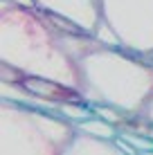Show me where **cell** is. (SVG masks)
<instances>
[{"label": "cell", "instance_id": "ba28073f", "mask_svg": "<svg viewBox=\"0 0 153 155\" xmlns=\"http://www.w3.org/2000/svg\"><path fill=\"white\" fill-rule=\"evenodd\" d=\"M119 133H131V135H142V137H149V140H153V124L146 119L144 115L128 117V119L119 126Z\"/></svg>", "mask_w": 153, "mask_h": 155}, {"label": "cell", "instance_id": "8fae6325", "mask_svg": "<svg viewBox=\"0 0 153 155\" xmlns=\"http://www.w3.org/2000/svg\"><path fill=\"white\" fill-rule=\"evenodd\" d=\"M119 137H124L131 146L135 148L138 153H146V151H153V140L149 137H142V135H131V133H119Z\"/></svg>", "mask_w": 153, "mask_h": 155}, {"label": "cell", "instance_id": "277c9868", "mask_svg": "<svg viewBox=\"0 0 153 155\" xmlns=\"http://www.w3.org/2000/svg\"><path fill=\"white\" fill-rule=\"evenodd\" d=\"M101 20L113 27L122 50L153 56V0H101Z\"/></svg>", "mask_w": 153, "mask_h": 155}, {"label": "cell", "instance_id": "30bf717a", "mask_svg": "<svg viewBox=\"0 0 153 155\" xmlns=\"http://www.w3.org/2000/svg\"><path fill=\"white\" fill-rule=\"evenodd\" d=\"M92 108V115L95 117H99V119H104V121H108V124H113V126H122L128 117H126L122 110H117V108H110V106H90Z\"/></svg>", "mask_w": 153, "mask_h": 155}, {"label": "cell", "instance_id": "4fadbf2b", "mask_svg": "<svg viewBox=\"0 0 153 155\" xmlns=\"http://www.w3.org/2000/svg\"><path fill=\"white\" fill-rule=\"evenodd\" d=\"M115 144H117V146L122 148V151H124L126 155H140V153H138V151H135V148L128 144V142L124 140V137H117V140H115Z\"/></svg>", "mask_w": 153, "mask_h": 155}, {"label": "cell", "instance_id": "6da1fadb", "mask_svg": "<svg viewBox=\"0 0 153 155\" xmlns=\"http://www.w3.org/2000/svg\"><path fill=\"white\" fill-rule=\"evenodd\" d=\"M0 63L81 92L77 61L61 47L56 29L38 9L27 12L0 0Z\"/></svg>", "mask_w": 153, "mask_h": 155}, {"label": "cell", "instance_id": "3957f363", "mask_svg": "<svg viewBox=\"0 0 153 155\" xmlns=\"http://www.w3.org/2000/svg\"><path fill=\"white\" fill-rule=\"evenodd\" d=\"M75 135L59 115L0 101V155H63Z\"/></svg>", "mask_w": 153, "mask_h": 155}, {"label": "cell", "instance_id": "7a4b0ae2", "mask_svg": "<svg viewBox=\"0 0 153 155\" xmlns=\"http://www.w3.org/2000/svg\"><path fill=\"white\" fill-rule=\"evenodd\" d=\"M77 65L81 94L90 106H110L126 117H138L153 101V63L149 58L97 43Z\"/></svg>", "mask_w": 153, "mask_h": 155}, {"label": "cell", "instance_id": "5bb4252c", "mask_svg": "<svg viewBox=\"0 0 153 155\" xmlns=\"http://www.w3.org/2000/svg\"><path fill=\"white\" fill-rule=\"evenodd\" d=\"M144 117H146V119H149L151 124H153V101H151L149 106H146V110H144Z\"/></svg>", "mask_w": 153, "mask_h": 155}, {"label": "cell", "instance_id": "9c48e42d", "mask_svg": "<svg viewBox=\"0 0 153 155\" xmlns=\"http://www.w3.org/2000/svg\"><path fill=\"white\" fill-rule=\"evenodd\" d=\"M92 38L97 41L99 45H104V47H122V43H119L117 34L113 31V27H110L106 20H101V23L97 25V29H95Z\"/></svg>", "mask_w": 153, "mask_h": 155}, {"label": "cell", "instance_id": "5b68a950", "mask_svg": "<svg viewBox=\"0 0 153 155\" xmlns=\"http://www.w3.org/2000/svg\"><path fill=\"white\" fill-rule=\"evenodd\" d=\"M38 12L63 18L92 36L101 23V0H36Z\"/></svg>", "mask_w": 153, "mask_h": 155}, {"label": "cell", "instance_id": "8992f818", "mask_svg": "<svg viewBox=\"0 0 153 155\" xmlns=\"http://www.w3.org/2000/svg\"><path fill=\"white\" fill-rule=\"evenodd\" d=\"M63 155H126V153L115 142L95 140V137L77 133L75 140L68 144V148L63 151Z\"/></svg>", "mask_w": 153, "mask_h": 155}, {"label": "cell", "instance_id": "9a60e30c", "mask_svg": "<svg viewBox=\"0 0 153 155\" xmlns=\"http://www.w3.org/2000/svg\"><path fill=\"white\" fill-rule=\"evenodd\" d=\"M140 155H153V151H146V153H140Z\"/></svg>", "mask_w": 153, "mask_h": 155}, {"label": "cell", "instance_id": "7c38bea8", "mask_svg": "<svg viewBox=\"0 0 153 155\" xmlns=\"http://www.w3.org/2000/svg\"><path fill=\"white\" fill-rule=\"evenodd\" d=\"M9 2H12L14 7H18V9H27V12L38 9V7H36V0H9Z\"/></svg>", "mask_w": 153, "mask_h": 155}, {"label": "cell", "instance_id": "52a82bcc", "mask_svg": "<svg viewBox=\"0 0 153 155\" xmlns=\"http://www.w3.org/2000/svg\"><path fill=\"white\" fill-rule=\"evenodd\" d=\"M77 133L81 135H88V137H95V140H106V142H115L119 137V128L108 124V121L99 119V117H90V119L77 124Z\"/></svg>", "mask_w": 153, "mask_h": 155}]
</instances>
